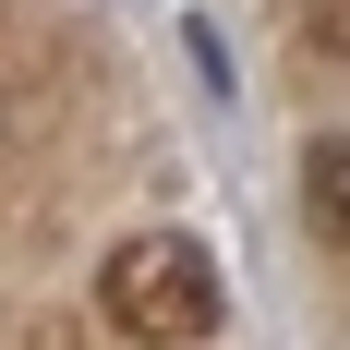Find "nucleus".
Wrapping results in <instances>:
<instances>
[{
	"label": "nucleus",
	"mask_w": 350,
	"mask_h": 350,
	"mask_svg": "<svg viewBox=\"0 0 350 350\" xmlns=\"http://www.w3.org/2000/svg\"><path fill=\"white\" fill-rule=\"evenodd\" d=\"M97 314L121 326V338L193 350V338H217L230 290H217V266H206V242H193V230H133V242L97 266Z\"/></svg>",
	"instance_id": "nucleus-1"
},
{
	"label": "nucleus",
	"mask_w": 350,
	"mask_h": 350,
	"mask_svg": "<svg viewBox=\"0 0 350 350\" xmlns=\"http://www.w3.org/2000/svg\"><path fill=\"white\" fill-rule=\"evenodd\" d=\"M302 193H314V230L338 242V230H350V157H338V133H326L314 157H302Z\"/></svg>",
	"instance_id": "nucleus-2"
}]
</instances>
